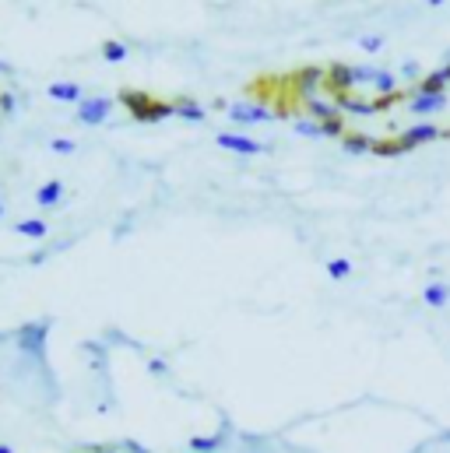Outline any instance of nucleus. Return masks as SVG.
Instances as JSON below:
<instances>
[{"label":"nucleus","instance_id":"obj_9","mask_svg":"<svg viewBox=\"0 0 450 453\" xmlns=\"http://www.w3.org/2000/svg\"><path fill=\"white\" fill-rule=\"evenodd\" d=\"M14 236H25V239H46L50 236V225L43 218H21L14 221Z\"/></svg>","mask_w":450,"mask_h":453},{"label":"nucleus","instance_id":"obj_8","mask_svg":"<svg viewBox=\"0 0 450 453\" xmlns=\"http://www.w3.org/2000/svg\"><path fill=\"white\" fill-rule=\"evenodd\" d=\"M63 201V183L60 179H46L39 190H35V204L39 208H57Z\"/></svg>","mask_w":450,"mask_h":453},{"label":"nucleus","instance_id":"obj_3","mask_svg":"<svg viewBox=\"0 0 450 453\" xmlns=\"http://www.w3.org/2000/svg\"><path fill=\"white\" fill-rule=\"evenodd\" d=\"M109 109H112V99H109V95H85V102L78 105V120H81L85 127H99V123H106Z\"/></svg>","mask_w":450,"mask_h":453},{"label":"nucleus","instance_id":"obj_21","mask_svg":"<svg viewBox=\"0 0 450 453\" xmlns=\"http://www.w3.org/2000/svg\"><path fill=\"white\" fill-rule=\"evenodd\" d=\"M148 372H152V376H166V372H169V365H166L162 359H152V362H148Z\"/></svg>","mask_w":450,"mask_h":453},{"label":"nucleus","instance_id":"obj_18","mask_svg":"<svg viewBox=\"0 0 450 453\" xmlns=\"http://www.w3.org/2000/svg\"><path fill=\"white\" fill-rule=\"evenodd\" d=\"M359 46H362L366 53H380V50H384V39H380V35H362Z\"/></svg>","mask_w":450,"mask_h":453},{"label":"nucleus","instance_id":"obj_10","mask_svg":"<svg viewBox=\"0 0 450 453\" xmlns=\"http://www.w3.org/2000/svg\"><path fill=\"white\" fill-rule=\"evenodd\" d=\"M225 436H229V422H225L215 436H190V450H194V453H215V450L225 443Z\"/></svg>","mask_w":450,"mask_h":453},{"label":"nucleus","instance_id":"obj_2","mask_svg":"<svg viewBox=\"0 0 450 453\" xmlns=\"http://www.w3.org/2000/svg\"><path fill=\"white\" fill-rule=\"evenodd\" d=\"M50 327H53L50 316H46V320H32V323L18 327V352L28 355L32 362H39L43 369H46V337H50Z\"/></svg>","mask_w":450,"mask_h":453},{"label":"nucleus","instance_id":"obj_1","mask_svg":"<svg viewBox=\"0 0 450 453\" xmlns=\"http://www.w3.org/2000/svg\"><path fill=\"white\" fill-rule=\"evenodd\" d=\"M120 102L130 109V117L137 123H159L166 117H176V102H159V99H152L148 92H137V88H124Z\"/></svg>","mask_w":450,"mask_h":453},{"label":"nucleus","instance_id":"obj_20","mask_svg":"<svg viewBox=\"0 0 450 453\" xmlns=\"http://www.w3.org/2000/svg\"><path fill=\"white\" fill-rule=\"evenodd\" d=\"M0 112H4V117H11V112H14V95L11 92H0Z\"/></svg>","mask_w":450,"mask_h":453},{"label":"nucleus","instance_id":"obj_7","mask_svg":"<svg viewBox=\"0 0 450 453\" xmlns=\"http://www.w3.org/2000/svg\"><path fill=\"white\" fill-rule=\"evenodd\" d=\"M176 117L179 120H186V123H204V105L197 102V99H190V95H179L176 99Z\"/></svg>","mask_w":450,"mask_h":453},{"label":"nucleus","instance_id":"obj_23","mask_svg":"<svg viewBox=\"0 0 450 453\" xmlns=\"http://www.w3.org/2000/svg\"><path fill=\"white\" fill-rule=\"evenodd\" d=\"M4 211H8V208H4V201H0V218H4Z\"/></svg>","mask_w":450,"mask_h":453},{"label":"nucleus","instance_id":"obj_11","mask_svg":"<svg viewBox=\"0 0 450 453\" xmlns=\"http://www.w3.org/2000/svg\"><path fill=\"white\" fill-rule=\"evenodd\" d=\"M373 144H377V137L359 134V130H349V134L342 137V148L352 151V155H366V151H373Z\"/></svg>","mask_w":450,"mask_h":453},{"label":"nucleus","instance_id":"obj_16","mask_svg":"<svg viewBox=\"0 0 450 453\" xmlns=\"http://www.w3.org/2000/svg\"><path fill=\"white\" fill-rule=\"evenodd\" d=\"M292 130H295L299 137H324V127H320L317 120H295Z\"/></svg>","mask_w":450,"mask_h":453},{"label":"nucleus","instance_id":"obj_4","mask_svg":"<svg viewBox=\"0 0 450 453\" xmlns=\"http://www.w3.org/2000/svg\"><path fill=\"white\" fill-rule=\"evenodd\" d=\"M215 144L225 148V151H236V155H264L268 151V144H260V141H253L246 134H233V130H222L215 137Z\"/></svg>","mask_w":450,"mask_h":453},{"label":"nucleus","instance_id":"obj_17","mask_svg":"<svg viewBox=\"0 0 450 453\" xmlns=\"http://www.w3.org/2000/svg\"><path fill=\"white\" fill-rule=\"evenodd\" d=\"M50 151H57V155H74V151H78V141H70V137H53V141H50Z\"/></svg>","mask_w":450,"mask_h":453},{"label":"nucleus","instance_id":"obj_13","mask_svg":"<svg viewBox=\"0 0 450 453\" xmlns=\"http://www.w3.org/2000/svg\"><path fill=\"white\" fill-rule=\"evenodd\" d=\"M99 53H102V60H106V63H124V60H127V53H130V50H127V46H124V43H120V39H106V43H102V50H99Z\"/></svg>","mask_w":450,"mask_h":453},{"label":"nucleus","instance_id":"obj_22","mask_svg":"<svg viewBox=\"0 0 450 453\" xmlns=\"http://www.w3.org/2000/svg\"><path fill=\"white\" fill-rule=\"evenodd\" d=\"M0 453H14V450H11L8 443H0Z\"/></svg>","mask_w":450,"mask_h":453},{"label":"nucleus","instance_id":"obj_5","mask_svg":"<svg viewBox=\"0 0 450 453\" xmlns=\"http://www.w3.org/2000/svg\"><path fill=\"white\" fill-rule=\"evenodd\" d=\"M229 117H233V123L250 127V123H268L271 120V109L260 105V102H233L229 105Z\"/></svg>","mask_w":450,"mask_h":453},{"label":"nucleus","instance_id":"obj_6","mask_svg":"<svg viewBox=\"0 0 450 453\" xmlns=\"http://www.w3.org/2000/svg\"><path fill=\"white\" fill-rule=\"evenodd\" d=\"M46 95L53 99V102H85V88L81 85H74V81H53L50 88H46Z\"/></svg>","mask_w":450,"mask_h":453},{"label":"nucleus","instance_id":"obj_12","mask_svg":"<svg viewBox=\"0 0 450 453\" xmlns=\"http://www.w3.org/2000/svg\"><path fill=\"white\" fill-rule=\"evenodd\" d=\"M422 302H426V306H433V310H443L447 302H450V285H440V281L426 285L422 288Z\"/></svg>","mask_w":450,"mask_h":453},{"label":"nucleus","instance_id":"obj_19","mask_svg":"<svg viewBox=\"0 0 450 453\" xmlns=\"http://www.w3.org/2000/svg\"><path fill=\"white\" fill-rule=\"evenodd\" d=\"M120 450H124V453H152L148 446H141L137 439H120Z\"/></svg>","mask_w":450,"mask_h":453},{"label":"nucleus","instance_id":"obj_15","mask_svg":"<svg viewBox=\"0 0 450 453\" xmlns=\"http://www.w3.org/2000/svg\"><path fill=\"white\" fill-rule=\"evenodd\" d=\"M327 278H334V281L352 278V260H349V256H334V260H327Z\"/></svg>","mask_w":450,"mask_h":453},{"label":"nucleus","instance_id":"obj_14","mask_svg":"<svg viewBox=\"0 0 450 453\" xmlns=\"http://www.w3.org/2000/svg\"><path fill=\"white\" fill-rule=\"evenodd\" d=\"M81 352L92 359V369H95V372H106V365H109V355H106V348H102L99 341H85V345H81Z\"/></svg>","mask_w":450,"mask_h":453}]
</instances>
